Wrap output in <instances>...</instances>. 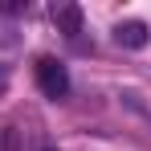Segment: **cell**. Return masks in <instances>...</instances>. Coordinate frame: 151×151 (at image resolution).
<instances>
[{
  "mask_svg": "<svg viewBox=\"0 0 151 151\" xmlns=\"http://www.w3.org/2000/svg\"><path fill=\"white\" fill-rule=\"evenodd\" d=\"M33 70H37V86H41V94H45V98L57 102V98H65V94H70V70H65L57 57H49V53H45V57H37V65H33Z\"/></svg>",
  "mask_w": 151,
  "mask_h": 151,
  "instance_id": "cell-1",
  "label": "cell"
},
{
  "mask_svg": "<svg viewBox=\"0 0 151 151\" xmlns=\"http://www.w3.org/2000/svg\"><path fill=\"white\" fill-rule=\"evenodd\" d=\"M53 25H57V33H65V37H78L82 33V8H78L74 0H57L49 8Z\"/></svg>",
  "mask_w": 151,
  "mask_h": 151,
  "instance_id": "cell-2",
  "label": "cell"
},
{
  "mask_svg": "<svg viewBox=\"0 0 151 151\" xmlns=\"http://www.w3.org/2000/svg\"><path fill=\"white\" fill-rule=\"evenodd\" d=\"M114 41H119L123 49H147L151 29L143 25V21H119V25H114Z\"/></svg>",
  "mask_w": 151,
  "mask_h": 151,
  "instance_id": "cell-3",
  "label": "cell"
},
{
  "mask_svg": "<svg viewBox=\"0 0 151 151\" xmlns=\"http://www.w3.org/2000/svg\"><path fill=\"white\" fill-rule=\"evenodd\" d=\"M0 151H21V131L17 127H4L0 131Z\"/></svg>",
  "mask_w": 151,
  "mask_h": 151,
  "instance_id": "cell-4",
  "label": "cell"
},
{
  "mask_svg": "<svg viewBox=\"0 0 151 151\" xmlns=\"http://www.w3.org/2000/svg\"><path fill=\"white\" fill-rule=\"evenodd\" d=\"M0 12H8V17H17V12H25V4H21V0H4V4H0Z\"/></svg>",
  "mask_w": 151,
  "mask_h": 151,
  "instance_id": "cell-5",
  "label": "cell"
},
{
  "mask_svg": "<svg viewBox=\"0 0 151 151\" xmlns=\"http://www.w3.org/2000/svg\"><path fill=\"white\" fill-rule=\"evenodd\" d=\"M4 86H8V65H0V94H4Z\"/></svg>",
  "mask_w": 151,
  "mask_h": 151,
  "instance_id": "cell-6",
  "label": "cell"
},
{
  "mask_svg": "<svg viewBox=\"0 0 151 151\" xmlns=\"http://www.w3.org/2000/svg\"><path fill=\"white\" fill-rule=\"evenodd\" d=\"M45 151H57V147H45Z\"/></svg>",
  "mask_w": 151,
  "mask_h": 151,
  "instance_id": "cell-7",
  "label": "cell"
}]
</instances>
